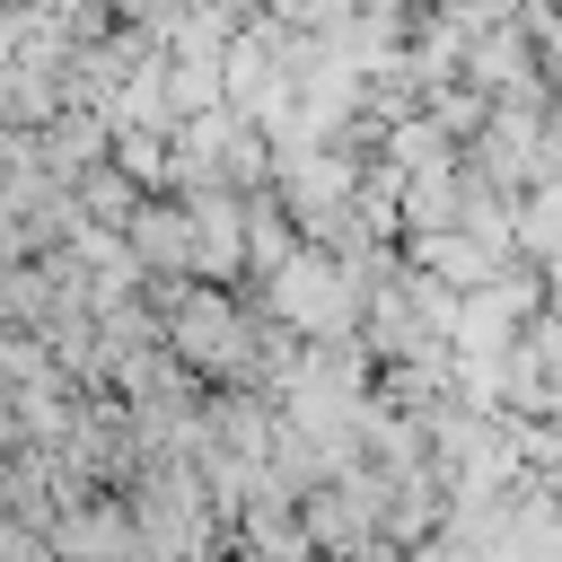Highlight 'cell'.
Segmentation results:
<instances>
[{
  "label": "cell",
  "instance_id": "6da1fadb",
  "mask_svg": "<svg viewBox=\"0 0 562 562\" xmlns=\"http://www.w3.org/2000/svg\"><path fill=\"white\" fill-rule=\"evenodd\" d=\"M263 307L281 316V334H316V342H334V334H351V325H369V281H360V263L342 255V246H299V255H281L272 272H263Z\"/></svg>",
  "mask_w": 562,
  "mask_h": 562
},
{
  "label": "cell",
  "instance_id": "7a4b0ae2",
  "mask_svg": "<svg viewBox=\"0 0 562 562\" xmlns=\"http://www.w3.org/2000/svg\"><path fill=\"white\" fill-rule=\"evenodd\" d=\"M167 351L193 369V378H220V386H246V378H263V351H272V334L228 299V290H211V272L193 281V290H167Z\"/></svg>",
  "mask_w": 562,
  "mask_h": 562
},
{
  "label": "cell",
  "instance_id": "3957f363",
  "mask_svg": "<svg viewBox=\"0 0 562 562\" xmlns=\"http://www.w3.org/2000/svg\"><path fill=\"white\" fill-rule=\"evenodd\" d=\"M184 211H193V272H211V281L246 272V220H255V202L237 184H193Z\"/></svg>",
  "mask_w": 562,
  "mask_h": 562
},
{
  "label": "cell",
  "instance_id": "277c9868",
  "mask_svg": "<svg viewBox=\"0 0 562 562\" xmlns=\"http://www.w3.org/2000/svg\"><path fill=\"white\" fill-rule=\"evenodd\" d=\"M123 228H132V246H140V263H149V272L193 281V211H184V202H140Z\"/></svg>",
  "mask_w": 562,
  "mask_h": 562
},
{
  "label": "cell",
  "instance_id": "5b68a950",
  "mask_svg": "<svg viewBox=\"0 0 562 562\" xmlns=\"http://www.w3.org/2000/svg\"><path fill=\"white\" fill-rule=\"evenodd\" d=\"M413 263H422V272H439L448 290H483V281L501 272V255H492L465 220H457V228H413Z\"/></svg>",
  "mask_w": 562,
  "mask_h": 562
},
{
  "label": "cell",
  "instance_id": "8992f818",
  "mask_svg": "<svg viewBox=\"0 0 562 562\" xmlns=\"http://www.w3.org/2000/svg\"><path fill=\"white\" fill-rule=\"evenodd\" d=\"M518 246H527L536 263H553V255H562V176L527 184V202H518Z\"/></svg>",
  "mask_w": 562,
  "mask_h": 562
},
{
  "label": "cell",
  "instance_id": "52a82bcc",
  "mask_svg": "<svg viewBox=\"0 0 562 562\" xmlns=\"http://www.w3.org/2000/svg\"><path fill=\"white\" fill-rule=\"evenodd\" d=\"M114 167H123L132 184H176V149H167L158 132H114Z\"/></svg>",
  "mask_w": 562,
  "mask_h": 562
},
{
  "label": "cell",
  "instance_id": "ba28073f",
  "mask_svg": "<svg viewBox=\"0 0 562 562\" xmlns=\"http://www.w3.org/2000/svg\"><path fill=\"white\" fill-rule=\"evenodd\" d=\"M544 290H553V307H562V255H553V263H544Z\"/></svg>",
  "mask_w": 562,
  "mask_h": 562
}]
</instances>
